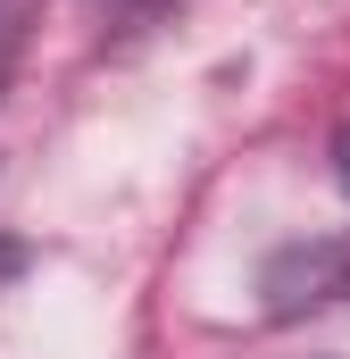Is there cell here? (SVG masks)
Instances as JSON below:
<instances>
[{
	"instance_id": "1",
	"label": "cell",
	"mask_w": 350,
	"mask_h": 359,
	"mask_svg": "<svg viewBox=\"0 0 350 359\" xmlns=\"http://www.w3.org/2000/svg\"><path fill=\"white\" fill-rule=\"evenodd\" d=\"M334 176H342V192H350V126L334 134Z\"/></svg>"
}]
</instances>
